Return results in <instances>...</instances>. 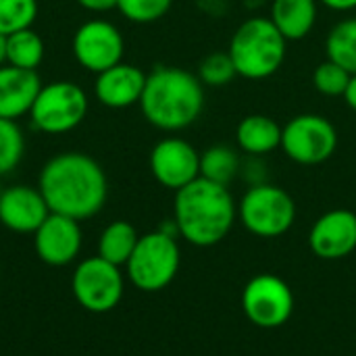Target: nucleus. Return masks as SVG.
Segmentation results:
<instances>
[{
    "label": "nucleus",
    "instance_id": "nucleus-1",
    "mask_svg": "<svg viewBox=\"0 0 356 356\" xmlns=\"http://www.w3.org/2000/svg\"><path fill=\"white\" fill-rule=\"evenodd\" d=\"M38 190L50 213L86 221L98 215L108 196L102 167L88 154L63 152L46 161L40 171Z\"/></svg>",
    "mask_w": 356,
    "mask_h": 356
},
{
    "label": "nucleus",
    "instance_id": "nucleus-2",
    "mask_svg": "<svg viewBox=\"0 0 356 356\" xmlns=\"http://www.w3.org/2000/svg\"><path fill=\"white\" fill-rule=\"evenodd\" d=\"M236 215L238 209L227 186L198 177L175 192L173 219L179 236L194 246L219 244L232 232Z\"/></svg>",
    "mask_w": 356,
    "mask_h": 356
},
{
    "label": "nucleus",
    "instance_id": "nucleus-3",
    "mask_svg": "<svg viewBox=\"0 0 356 356\" xmlns=\"http://www.w3.org/2000/svg\"><path fill=\"white\" fill-rule=\"evenodd\" d=\"M144 119L163 131H181L198 121L204 108V86L198 75L179 67H156L146 77L140 98Z\"/></svg>",
    "mask_w": 356,
    "mask_h": 356
},
{
    "label": "nucleus",
    "instance_id": "nucleus-4",
    "mask_svg": "<svg viewBox=\"0 0 356 356\" xmlns=\"http://www.w3.org/2000/svg\"><path fill=\"white\" fill-rule=\"evenodd\" d=\"M288 40L269 17H250L238 25L229 40V56L240 77L267 79L280 71L286 60Z\"/></svg>",
    "mask_w": 356,
    "mask_h": 356
},
{
    "label": "nucleus",
    "instance_id": "nucleus-5",
    "mask_svg": "<svg viewBox=\"0 0 356 356\" xmlns=\"http://www.w3.org/2000/svg\"><path fill=\"white\" fill-rule=\"evenodd\" d=\"M179 263L181 252L177 246V238L156 229L146 236H140L125 269L129 282L138 290L159 292L175 280Z\"/></svg>",
    "mask_w": 356,
    "mask_h": 356
},
{
    "label": "nucleus",
    "instance_id": "nucleus-6",
    "mask_svg": "<svg viewBox=\"0 0 356 356\" xmlns=\"http://www.w3.org/2000/svg\"><path fill=\"white\" fill-rule=\"evenodd\" d=\"M238 213L242 225L259 238H280L296 221L294 198L284 188L267 181L248 188Z\"/></svg>",
    "mask_w": 356,
    "mask_h": 356
},
{
    "label": "nucleus",
    "instance_id": "nucleus-7",
    "mask_svg": "<svg viewBox=\"0 0 356 356\" xmlns=\"http://www.w3.org/2000/svg\"><path fill=\"white\" fill-rule=\"evenodd\" d=\"M88 115V96L75 81H52L42 86L29 111L31 125L50 136L75 129Z\"/></svg>",
    "mask_w": 356,
    "mask_h": 356
},
{
    "label": "nucleus",
    "instance_id": "nucleus-8",
    "mask_svg": "<svg viewBox=\"0 0 356 356\" xmlns=\"http://www.w3.org/2000/svg\"><path fill=\"white\" fill-rule=\"evenodd\" d=\"M338 131L330 119L317 113H302L282 127L284 154L305 167H315L334 156L338 150Z\"/></svg>",
    "mask_w": 356,
    "mask_h": 356
},
{
    "label": "nucleus",
    "instance_id": "nucleus-9",
    "mask_svg": "<svg viewBox=\"0 0 356 356\" xmlns=\"http://www.w3.org/2000/svg\"><path fill=\"white\" fill-rule=\"evenodd\" d=\"M125 282L121 267L104 261L102 257H90L77 263L71 277V292L81 309L90 313H111L123 298Z\"/></svg>",
    "mask_w": 356,
    "mask_h": 356
},
{
    "label": "nucleus",
    "instance_id": "nucleus-10",
    "mask_svg": "<svg viewBox=\"0 0 356 356\" xmlns=\"http://www.w3.org/2000/svg\"><path fill=\"white\" fill-rule=\"evenodd\" d=\"M242 309L257 327L275 330L292 317L294 294L282 277L263 273L246 284L242 292Z\"/></svg>",
    "mask_w": 356,
    "mask_h": 356
},
{
    "label": "nucleus",
    "instance_id": "nucleus-11",
    "mask_svg": "<svg viewBox=\"0 0 356 356\" xmlns=\"http://www.w3.org/2000/svg\"><path fill=\"white\" fill-rule=\"evenodd\" d=\"M71 50L75 60L92 73H102L123 60L125 40L117 25L104 19H92L77 27Z\"/></svg>",
    "mask_w": 356,
    "mask_h": 356
},
{
    "label": "nucleus",
    "instance_id": "nucleus-12",
    "mask_svg": "<svg viewBox=\"0 0 356 356\" xmlns=\"http://www.w3.org/2000/svg\"><path fill=\"white\" fill-rule=\"evenodd\" d=\"M150 171L163 188L177 192L200 177V152L184 138H163L150 150Z\"/></svg>",
    "mask_w": 356,
    "mask_h": 356
},
{
    "label": "nucleus",
    "instance_id": "nucleus-13",
    "mask_svg": "<svg viewBox=\"0 0 356 356\" xmlns=\"http://www.w3.org/2000/svg\"><path fill=\"white\" fill-rule=\"evenodd\" d=\"M83 232L77 219L50 213L33 234L35 254L50 267L71 265L81 250Z\"/></svg>",
    "mask_w": 356,
    "mask_h": 356
},
{
    "label": "nucleus",
    "instance_id": "nucleus-14",
    "mask_svg": "<svg viewBox=\"0 0 356 356\" xmlns=\"http://www.w3.org/2000/svg\"><path fill=\"white\" fill-rule=\"evenodd\" d=\"M311 250L325 261H338L356 250V213L334 209L323 213L309 234Z\"/></svg>",
    "mask_w": 356,
    "mask_h": 356
},
{
    "label": "nucleus",
    "instance_id": "nucleus-15",
    "mask_svg": "<svg viewBox=\"0 0 356 356\" xmlns=\"http://www.w3.org/2000/svg\"><path fill=\"white\" fill-rule=\"evenodd\" d=\"M50 215V209L38 188L10 186L0 194V223L15 234H35Z\"/></svg>",
    "mask_w": 356,
    "mask_h": 356
},
{
    "label": "nucleus",
    "instance_id": "nucleus-16",
    "mask_svg": "<svg viewBox=\"0 0 356 356\" xmlns=\"http://www.w3.org/2000/svg\"><path fill=\"white\" fill-rule=\"evenodd\" d=\"M146 77L148 75L140 67L121 60L96 75L94 94L98 102L106 108H129L134 104H140Z\"/></svg>",
    "mask_w": 356,
    "mask_h": 356
},
{
    "label": "nucleus",
    "instance_id": "nucleus-17",
    "mask_svg": "<svg viewBox=\"0 0 356 356\" xmlns=\"http://www.w3.org/2000/svg\"><path fill=\"white\" fill-rule=\"evenodd\" d=\"M42 81L35 71L13 65L0 67V119L17 121L29 115Z\"/></svg>",
    "mask_w": 356,
    "mask_h": 356
},
{
    "label": "nucleus",
    "instance_id": "nucleus-18",
    "mask_svg": "<svg viewBox=\"0 0 356 356\" xmlns=\"http://www.w3.org/2000/svg\"><path fill=\"white\" fill-rule=\"evenodd\" d=\"M236 142L248 156H265L282 148V125L267 115H246L238 123Z\"/></svg>",
    "mask_w": 356,
    "mask_h": 356
},
{
    "label": "nucleus",
    "instance_id": "nucleus-19",
    "mask_svg": "<svg viewBox=\"0 0 356 356\" xmlns=\"http://www.w3.org/2000/svg\"><path fill=\"white\" fill-rule=\"evenodd\" d=\"M269 19L288 42H298L317 23V0H273Z\"/></svg>",
    "mask_w": 356,
    "mask_h": 356
},
{
    "label": "nucleus",
    "instance_id": "nucleus-20",
    "mask_svg": "<svg viewBox=\"0 0 356 356\" xmlns=\"http://www.w3.org/2000/svg\"><path fill=\"white\" fill-rule=\"evenodd\" d=\"M140 236L136 232V227L127 221H113L108 223L100 238H98V257H102L104 261L123 267L127 265L131 252L136 250Z\"/></svg>",
    "mask_w": 356,
    "mask_h": 356
},
{
    "label": "nucleus",
    "instance_id": "nucleus-21",
    "mask_svg": "<svg viewBox=\"0 0 356 356\" xmlns=\"http://www.w3.org/2000/svg\"><path fill=\"white\" fill-rule=\"evenodd\" d=\"M242 171V159L236 148L227 144H215L200 154V177L229 186Z\"/></svg>",
    "mask_w": 356,
    "mask_h": 356
},
{
    "label": "nucleus",
    "instance_id": "nucleus-22",
    "mask_svg": "<svg viewBox=\"0 0 356 356\" xmlns=\"http://www.w3.org/2000/svg\"><path fill=\"white\" fill-rule=\"evenodd\" d=\"M44 40L31 27L15 31L6 38V65L35 71L44 60Z\"/></svg>",
    "mask_w": 356,
    "mask_h": 356
},
{
    "label": "nucleus",
    "instance_id": "nucleus-23",
    "mask_svg": "<svg viewBox=\"0 0 356 356\" xmlns=\"http://www.w3.org/2000/svg\"><path fill=\"white\" fill-rule=\"evenodd\" d=\"M327 58L344 67L350 75L356 73V17L344 19L332 27L325 40Z\"/></svg>",
    "mask_w": 356,
    "mask_h": 356
},
{
    "label": "nucleus",
    "instance_id": "nucleus-24",
    "mask_svg": "<svg viewBox=\"0 0 356 356\" xmlns=\"http://www.w3.org/2000/svg\"><path fill=\"white\" fill-rule=\"evenodd\" d=\"M25 154V138L17 121L0 119V177L15 171Z\"/></svg>",
    "mask_w": 356,
    "mask_h": 356
},
{
    "label": "nucleus",
    "instance_id": "nucleus-25",
    "mask_svg": "<svg viewBox=\"0 0 356 356\" xmlns=\"http://www.w3.org/2000/svg\"><path fill=\"white\" fill-rule=\"evenodd\" d=\"M38 17V0H0V33L27 29Z\"/></svg>",
    "mask_w": 356,
    "mask_h": 356
},
{
    "label": "nucleus",
    "instance_id": "nucleus-26",
    "mask_svg": "<svg viewBox=\"0 0 356 356\" xmlns=\"http://www.w3.org/2000/svg\"><path fill=\"white\" fill-rule=\"evenodd\" d=\"M238 71L234 67V60L229 52H211L200 60L198 67V79L204 88H223L236 79Z\"/></svg>",
    "mask_w": 356,
    "mask_h": 356
},
{
    "label": "nucleus",
    "instance_id": "nucleus-27",
    "mask_svg": "<svg viewBox=\"0 0 356 356\" xmlns=\"http://www.w3.org/2000/svg\"><path fill=\"white\" fill-rule=\"evenodd\" d=\"M350 73L340 67L338 63L334 60H323L315 67L313 71V86L319 94L323 96H330V98H338V96H344L348 83H350Z\"/></svg>",
    "mask_w": 356,
    "mask_h": 356
},
{
    "label": "nucleus",
    "instance_id": "nucleus-28",
    "mask_svg": "<svg viewBox=\"0 0 356 356\" xmlns=\"http://www.w3.org/2000/svg\"><path fill=\"white\" fill-rule=\"evenodd\" d=\"M173 0H119L117 10L131 23H154L163 19Z\"/></svg>",
    "mask_w": 356,
    "mask_h": 356
},
{
    "label": "nucleus",
    "instance_id": "nucleus-29",
    "mask_svg": "<svg viewBox=\"0 0 356 356\" xmlns=\"http://www.w3.org/2000/svg\"><path fill=\"white\" fill-rule=\"evenodd\" d=\"M75 2L90 13H108L113 8H117V4H119V0H75Z\"/></svg>",
    "mask_w": 356,
    "mask_h": 356
},
{
    "label": "nucleus",
    "instance_id": "nucleus-30",
    "mask_svg": "<svg viewBox=\"0 0 356 356\" xmlns=\"http://www.w3.org/2000/svg\"><path fill=\"white\" fill-rule=\"evenodd\" d=\"M319 2L332 10H338V13H348V10L356 8V0H319Z\"/></svg>",
    "mask_w": 356,
    "mask_h": 356
},
{
    "label": "nucleus",
    "instance_id": "nucleus-31",
    "mask_svg": "<svg viewBox=\"0 0 356 356\" xmlns=\"http://www.w3.org/2000/svg\"><path fill=\"white\" fill-rule=\"evenodd\" d=\"M342 98L346 100V104L356 113V73L350 77V83H348V88H346Z\"/></svg>",
    "mask_w": 356,
    "mask_h": 356
},
{
    "label": "nucleus",
    "instance_id": "nucleus-32",
    "mask_svg": "<svg viewBox=\"0 0 356 356\" xmlns=\"http://www.w3.org/2000/svg\"><path fill=\"white\" fill-rule=\"evenodd\" d=\"M6 38L4 33H0V67L6 65Z\"/></svg>",
    "mask_w": 356,
    "mask_h": 356
},
{
    "label": "nucleus",
    "instance_id": "nucleus-33",
    "mask_svg": "<svg viewBox=\"0 0 356 356\" xmlns=\"http://www.w3.org/2000/svg\"><path fill=\"white\" fill-rule=\"evenodd\" d=\"M0 194H2V188H0Z\"/></svg>",
    "mask_w": 356,
    "mask_h": 356
}]
</instances>
